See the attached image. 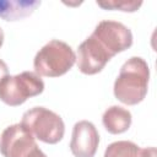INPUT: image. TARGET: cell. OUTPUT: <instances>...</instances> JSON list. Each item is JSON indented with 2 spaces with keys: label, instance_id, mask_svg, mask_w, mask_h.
Returning a JSON list of instances; mask_svg holds the SVG:
<instances>
[{
  "label": "cell",
  "instance_id": "cell-14",
  "mask_svg": "<svg viewBox=\"0 0 157 157\" xmlns=\"http://www.w3.org/2000/svg\"><path fill=\"white\" fill-rule=\"evenodd\" d=\"M25 157H47V155H45V153L38 147V145H37V146H36L33 150H31Z\"/></svg>",
  "mask_w": 157,
  "mask_h": 157
},
{
  "label": "cell",
  "instance_id": "cell-7",
  "mask_svg": "<svg viewBox=\"0 0 157 157\" xmlns=\"http://www.w3.org/2000/svg\"><path fill=\"white\" fill-rule=\"evenodd\" d=\"M36 146L33 135L21 123L7 126L0 136V153L4 157H25Z\"/></svg>",
  "mask_w": 157,
  "mask_h": 157
},
{
  "label": "cell",
  "instance_id": "cell-13",
  "mask_svg": "<svg viewBox=\"0 0 157 157\" xmlns=\"http://www.w3.org/2000/svg\"><path fill=\"white\" fill-rule=\"evenodd\" d=\"M140 157H157V151L155 147H146L141 148Z\"/></svg>",
  "mask_w": 157,
  "mask_h": 157
},
{
  "label": "cell",
  "instance_id": "cell-6",
  "mask_svg": "<svg viewBox=\"0 0 157 157\" xmlns=\"http://www.w3.org/2000/svg\"><path fill=\"white\" fill-rule=\"evenodd\" d=\"M112 58L110 53L91 34L78 45L76 63L82 74L96 75L104 69Z\"/></svg>",
  "mask_w": 157,
  "mask_h": 157
},
{
  "label": "cell",
  "instance_id": "cell-5",
  "mask_svg": "<svg viewBox=\"0 0 157 157\" xmlns=\"http://www.w3.org/2000/svg\"><path fill=\"white\" fill-rule=\"evenodd\" d=\"M92 36L110 53L112 56H115L118 53H121L132 45L131 31L125 25L117 21H101L96 26Z\"/></svg>",
  "mask_w": 157,
  "mask_h": 157
},
{
  "label": "cell",
  "instance_id": "cell-1",
  "mask_svg": "<svg viewBox=\"0 0 157 157\" xmlns=\"http://www.w3.org/2000/svg\"><path fill=\"white\" fill-rule=\"evenodd\" d=\"M150 69L147 63L140 56L128 59L115 78L114 96L118 101L128 105L142 102L148 91Z\"/></svg>",
  "mask_w": 157,
  "mask_h": 157
},
{
  "label": "cell",
  "instance_id": "cell-2",
  "mask_svg": "<svg viewBox=\"0 0 157 157\" xmlns=\"http://www.w3.org/2000/svg\"><path fill=\"white\" fill-rule=\"evenodd\" d=\"M76 63L72 48L59 39H52L43 45L34 56L36 74L45 77H59L66 74Z\"/></svg>",
  "mask_w": 157,
  "mask_h": 157
},
{
  "label": "cell",
  "instance_id": "cell-12",
  "mask_svg": "<svg viewBox=\"0 0 157 157\" xmlns=\"http://www.w3.org/2000/svg\"><path fill=\"white\" fill-rule=\"evenodd\" d=\"M97 5L105 10H119L124 12H135L141 5V1H97Z\"/></svg>",
  "mask_w": 157,
  "mask_h": 157
},
{
  "label": "cell",
  "instance_id": "cell-15",
  "mask_svg": "<svg viewBox=\"0 0 157 157\" xmlns=\"http://www.w3.org/2000/svg\"><path fill=\"white\" fill-rule=\"evenodd\" d=\"M6 75H9V67H7L6 63L0 59V81H1Z\"/></svg>",
  "mask_w": 157,
  "mask_h": 157
},
{
  "label": "cell",
  "instance_id": "cell-16",
  "mask_svg": "<svg viewBox=\"0 0 157 157\" xmlns=\"http://www.w3.org/2000/svg\"><path fill=\"white\" fill-rule=\"evenodd\" d=\"M2 43H4V31L0 27V48L2 47Z\"/></svg>",
  "mask_w": 157,
  "mask_h": 157
},
{
  "label": "cell",
  "instance_id": "cell-4",
  "mask_svg": "<svg viewBox=\"0 0 157 157\" xmlns=\"http://www.w3.org/2000/svg\"><path fill=\"white\" fill-rule=\"evenodd\" d=\"M44 91V82L33 71H23L17 75H6L0 81V101L10 107L23 104L28 98Z\"/></svg>",
  "mask_w": 157,
  "mask_h": 157
},
{
  "label": "cell",
  "instance_id": "cell-11",
  "mask_svg": "<svg viewBox=\"0 0 157 157\" xmlns=\"http://www.w3.org/2000/svg\"><path fill=\"white\" fill-rule=\"evenodd\" d=\"M141 148L131 141H115L107 146L103 157H140Z\"/></svg>",
  "mask_w": 157,
  "mask_h": 157
},
{
  "label": "cell",
  "instance_id": "cell-3",
  "mask_svg": "<svg viewBox=\"0 0 157 157\" xmlns=\"http://www.w3.org/2000/svg\"><path fill=\"white\" fill-rule=\"evenodd\" d=\"M21 124L34 139L49 145L61 141L65 134V124L61 117L44 107H33L25 112Z\"/></svg>",
  "mask_w": 157,
  "mask_h": 157
},
{
  "label": "cell",
  "instance_id": "cell-9",
  "mask_svg": "<svg viewBox=\"0 0 157 157\" xmlns=\"http://www.w3.org/2000/svg\"><path fill=\"white\" fill-rule=\"evenodd\" d=\"M39 6L38 0H0V18L18 21L31 16Z\"/></svg>",
  "mask_w": 157,
  "mask_h": 157
},
{
  "label": "cell",
  "instance_id": "cell-10",
  "mask_svg": "<svg viewBox=\"0 0 157 157\" xmlns=\"http://www.w3.org/2000/svg\"><path fill=\"white\" fill-rule=\"evenodd\" d=\"M132 121L131 113L119 105L109 107L102 117V123L109 134L118 135L128 131Z\"/></svg>",
  "mask_w": 157,
  "mask_h": 157
},
{
  "label": "cell",
  "instance_id": "cell-8",
  "mask_svg": "<svg viewBox=\"0 0 157 157\" xmlns=\"http://www.w3.org/2000/svg\"><path fill=\"white\" fill-rule=\"evenodd\" d=\"M99 145V134L88 120L77 121L72 128L70 150L75 157H94Z\"/></svg>",
  "mask_w": 157,
  "mask_h": 157
}]
</instances>
